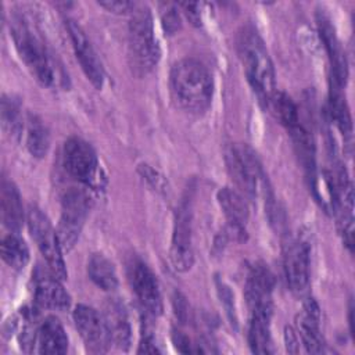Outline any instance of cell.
<instances>
[{
  "label": "cell",
  "instance_id": "obj_33",
  "mask_svg": "<svg viewBox=\"0 0 355 355\" xmlns=\"http://www.w3.org/2000/svg\"><path fill=\"white\" fill-rule=\"evenodd\" d=\"M137 352H146V354H155V352H159L154 336L150 334L147 330L143 333V337H141V341H140V344H139Z\"/></svg>",
  "mask_w": 355,
  "mask_h": 355
},
{
  "label": "cell",
  "instance_id": "obj_12",
  "mask_svg": "<svg viewBox=\"0 0 355 355\" xmlns=\"http://www.w3.org/2000/svg\"><path fill=\"white\" fill-rule=\"evenodd\" d=\"M65 26L82 71L94 87L101 89L104 85V68L89 37L86 36L82 26L73 19H67Z\"/></svg>",
  "mask_w": 355,
  "mask_h": 355
},
{
  "label": "cell",
  "instance_id": "obj_17",
  "mask_svg": "<svg viewBox=\"0 0 355 355\" xmlns=\"http://www.w3.org/2000/svg\"><path fill=\"white\" fill-rule=\"evenodd\" d=\"M35 301L39 306L53 311H67L71 297L62 287L58 277L50 270H39L35 276Z\"/></svg>",
  "mask_w": 355,
  "mask_h": 355
},
{
  "label": "cell",
  "instance_id": "obj_26",
  "mask_svg": "<svg viewBox=\"0 0 355 355\" xmlns=\"http://www.w3.org/2000/svg\"><path fill=\"white\" fill-rule=\"evenodd\" d=\"M1 258L10 268L21 270L29 262V248L17 233H11L1 241Z\"/></svg>",
  "mask_w": 355,
  "mask_h": 355
},
{
  "label": "cell",
  "instance_id": "obj_22",
  "mask_svg": "<svg viewBox=\"0 0 355 355\" xmlns=\"http://www.w3.org/2000/svg\"><path fill=\"white\" fill-rule=\"evenodd\" d=\"M270 318L268 313H251L248 326V344L255 354H270L272 337H270Z\"/></svg>",
  "mask_w": 355,
  "mask_h": 355
},
{
  "label": "cell",
  "instance_id": "obj_14",
  "mask_svg": "<svg viewBox=\"0 0 355 355\" xmlns=\"http://www.w3.org/2000/svg\"><path fill=\"white\" fill-rule=\"evenodd\" d=\"M316 21H318L319 35H320V39L326 49V53H327V57L330 61V67H331L330 80H333L337 85H340L341 87H344L347 83V78H348V62H347L345 51L337 37L336 29L331 25V21L329 19V17L323 12H319Z\"/></svg>",
  "mask_w": 355,
  "mask_h": 355
},
{
  "label": "cell",
  "instance_id": "obj_35",
  "mask_svg": "<svg viewBox=\"0 0 355 355\" xmlns=\"http://www.w3.org/2000/svg\"><path fill=\"white\" fill-rule=\"evenodd\" d=\"M179 6L184 8V12H186L187 18H189L191 22H194V24H198V22H200V12L197 11L198 4H196V3H182V4H179Z\"/></svg>",
  "mask_w": 355,
  "mask_h": 355
},
{
  "label": "cell",
  "instance_id": "obj_13",
  "mask_svg": "<svg viewBox=\"0 0 355 355\" xmlns=\"http://www.w3.org/2000/svg\"><path fill=\"white\" fill-rule=\"evenodd\" d=\"M273 276L263 263H255L250 268L244 284V297L250 313L272 315Z\"/></svg>",
  "mask_w": 355,
  "mask_h": 355
},
{
  "label": "cell",
  "instance_id": "obj_30",
  "mask_svg": "<svg viewBox=\"0 0 355 355\" xmlns=\"http://www.w3.org/2000/svg\"><path fill=\"white\" fill-rule=\"evenodd\" d=\"M218 291H219V295H220V301L223 302L225 308H226V312L232 320V323L236 324L237 319H236V309H234V302H233V294L230 293L229 287L225 286L223 283H218Z\"/></svg>",
  "mask_w": 355,
  "mask_h": 355
},
{
  "label": "cell",
  "instance_id": "obj_28",
  "mask_svg": "<svg viewBox=\"0 0 355 355\" xmlns=\"http://www.w3.org/2000/svg\"><path fill=\"white\" fill-rule=\"evenodd\" d=\"M1 125L3 129L12 137H19L25 128L21 107L12 97L3 96L1 98Z\"/></svg>",
  "mask_w": 355,
  "mask_h": 355
},
{
  "label": "cell",
  "instance_id": "obj_5",
  "mask_svg": "<svg viewBox=\"0 0 355 355\" xmlns=\"http://www.w3.org/2000/svg\"><path fill=\"white\" fill-rule=\"evenodd\" d=\"M129 51L133 64L141 72L151 71L159 60V46L154 33L153 15L147 6H136L128 26Z\"/></svg>",
  "mask_w": 355,
  "mask_h": 355
},
{
  "label": "cell",
  "instance_id": "obj_9",
  "mask_svg": "<svg viewBox=\"0 0 355 355\" xmlns=\"http://www.w3.org/2000/svg\"><path fill=\"white\" fill-rule=\"evenodd\" d=\"M128 280L141 308L151 316L161 315L164 306L159 284L150 266L139 258L132 259L128 265Z\"/></svg>",
  "mask_w": 355,
  "mask_h": 355
},
{
  "label": "cell",
  "instance_id": "obj_15",
  "mask_svg": "<svg viewBox=\"0 0 355 355\" xmlns=\"http://www.w3.org/2000/svg\"><path fill=\"white\" fill-rule=\"evenodd\" d=\"M287 284L295 294L306 291L309 284V245L302 240L291 241L284 252Z\"/></svg>",
  "mask_w": 355,
  "mask_h": 355
},
{
  "label": "cell",
  "instance_id": "obj_16",
  "mask_svg": "<svg viewBox=\"0 0 355 355\" xmlns=\"http://www.w3.org/2000/svg\"><path fill=\"white\" fill-rule=\"evenodd\" d=\"M297 331L306 352L320 354L324 351L320 333V309L313 298L305 301L301 313L297 316Z\"/></svg>",
  "mask_w": 355,
  "mask_h": 355
},
{
  "label": "cell",
  "instance_id": "obj_25",
  "mask_svg": "<svg viewBox=\"0 0 355 355\" xmlns=\"http://www.w3.org/2000/svg\"><path fill=\"white\" fill-rule=\"evenodd\" d=\"M330 114L343 136L349 139L352 135L351 112L343 94V87L333 80H330Z\"/></svg>",
  "mask_w": 355,
  "mask_h": 355
},
{
  "label": "cell",
  "instance_id": "obj_34",
  "mask_svg": "<svg viewBox=\"0 0 355 355\" xmlns=\"http://www.w3.org/2000/svg\"><path fill=\"white\" fill-rule=\"evenodd\" d=\"M173 343L176 344L178 349L180 352H191V347H190V341L186 336H183L180 331H175L173 333Z\"/></svg>",
  "mask_w": 355,
  "mask_h": 355
},
{
  "label": "cell",
  "instance_id": "obj_32",
  "mask_svg": "<svg viewBox=\"0 0 355 355\" xmlns=\"http://www.w3.org/2000/svg\"><path fill=\"white\" fill-rule=\"evenodd\" d=\"M140 171H141V175L154 186L157 187L158 190H164L165 187V180L161 175H158L157 171H154L153 168H150L148 165H141L140 166Z\"/></svg>",
  "mask_w": 355,
  "mask_h": 355
},
{
  "label": "cell",
  "instance_id": "obj_27",
  "mask_svg": "<svg viewBox=\"0 0 355 355\" xmlns=\"http://www.w3.org/2000/svg\"><path fill=\"white\" fill-rule=\"evenodd\" d=\"M273 110L277 119L290 130L300 125L298 107L294 100L284 92H275L266 103Z\"/></svg>",
  "mask_w": 355,
  "mask_h": 355
},
{
  "label": "cell",
  "instance_id": "obj_6",
  "mask_svg": "<svg viewBox=\"0 0 355 355\" xmlns=\"http://www.w3.org/2000/svg\"><path fill=\"white\" fill-rule=\"evenodd\" d=\"M26 222L39 251L47 262L49 270L60 280L67 279V268L61 250L62 245L50 219L39 208L31 207L26 214Z\"/></svg>",
  "mask_w": 355,
  "mask_h": 355
},
{
  "label": "cell",
  "instance_id": "obj_10",
  "mask_svg": "<svg viewBox=\"0 0 355 355\" xmlns=\"http://www.w3.org/2000/svg\"><path fill=\"white\" fill-rule=\"evenodd\" d=\"M73 322L85 345L90 352L101 354L112 344L104 315L94 308L79 304L73 311Z\"/></svg>",
  "mask_w": 355,
  "mask_h": 355
},
{
  "label": "cell",
  "instance_id": "obj_24",
  "mask_svg": "<svg viewBox=\"0 0 355 355\" xmlns=\"http://www.w3.org/2000/svg\"><path fill=\"white\" fill-rule=\"evenodd\" d=\"M90 280L104 291H114L118 287V276L110 259L103 254H93L87 262Z\"/></svg>",
  "mask_w": 355,
  "mask_h": 355
},
{
  "label": "cell",
  "instance_id": "obj_20",
  "mask_svg": "<svg viewBox=\"0 0 355 355\" xmlns=\"http://www.w3.org/2000/svg\"><path fill=\"white\" fill-rule=\"evenodd\" d=\"M104 319L107 322L111 341L121 349H128L130 345V323L126 309L118 300H110L105 305Z\"/></svg>",
  "mask_w": 355,
  "mask_h": 355
},
{
  "label": "cell",
  "instance_id": "obj_4",
  "mask_svg": "<svg viewBox=\"0 0 355 355\" xmlns=\"http://www.w3.org/2000/svg\"><path fill=\"white\" fill-rule=\"evenodd\" d=\"M226 165L233 182L245 196L255 198L262 193L266 200H270L265 172L251 147L230 144L226 150Z\"/></svg>",
  "mask_w": 355,
  "mask_h": 355
},
{
  "label": "cell",
  "instance_id": "obj_23",
  "mask_svg": "<svg viewBox=\"0 0 355 355\" xmlns=\"http://www.w3.org/2000/svg\"><path fill=\"white\" fill-rule=\"evenodd\" d=\"M25 143L29 153L36 158L46 157L50 147V133L40 116L29 114L25 123Z\"/></svg>",
  "mask_w": 355,
  "mask_h": 355
},
{
  "label": "cell",
  "instance_id": "obj_2",
  "mask_svg": "<svg viewBox=\"0 0 355 355\" xmlns=\"http://www.w3.org/2000/svg\"><path fill=\"white\" fill-rule=\"evenodd\" d=\"M11 36L15 49L31 69L32 75L43 86H55L60 82V69L37 32L22 15H14L11 21Z\"/></svg>",
  "mask_w": 355,
  "mask_h": 355
},
{
  "label": "cell",
  "instance_id": "obj_7",
  "mask_svg": "<svg viewBox=\"0 0 355 355\" xmlns=\"http://www.w3.org/2000/svg\"><path fill=\"white\" fill-rule=\"evenodd\" d=\"M92 207V198L80 189H68L61 198V216L58 222V237L62 248L71 250L82 232Z\"/></svg>",
  "mask_w": 355,
  "mask_h": 355
},
{
  "label": "cell",
  "instance_id": "obj_29",
  "mask_svg": "<svg viewBox=\"0 0 355 355\" xmlns=\"http://www.w3.org/2000/svg\"><path fill=\"white\" fill-rule=\"evenodd\" d=\"M98 4L114 14H128V12L130 14L137 6L133 1H125V0H105V1H98Z\"/></svg>",
  "mask_w": 355,
  "mask_h": 355
},
{
  "label": "cell",
  "instance_id": "obj_8",
  "mask_svg": "<svg viewBox=\"0 0 355 355\" xmlns=\"http://www.w3.org/2000/svg\"><path fill=\"white\" fill-rule=\"evenodd\" d=\"M62 164L65 171L87 186H96L100 179L98 158L94 148L80 137H69L62 150Z\"/></svg>",
  "mask_w": 355,
  "mask_h": 355
},
{
  "label": "cell",
  "instance_id": "obj_19",
  "mask_svg": "<svg viewBox=\"0 0 355 355\" xmlns=\"http://www.w3.org/2000/svg\"><path fill=\"white\" fill-rule=\"evenodd\" d=\"M218 202L226 216L229 229L233 233L243 236L244 226L248 219V205L244 197L233 189L223 187L218 191Z\"/></svg>",
  "mask_w": 355,
  "mask_h": 355
},
{
  "label": "cell",
  "instance_id": "obj_21",
  "mask_svg": "<svg viewBox=\"0 0 355 355\" xmlns=\"http://www.w3.org/2000/svg\"><path fill=\"white\" fill-rule=\"evenodd\" d=\"M0 205H1V220L11 233H17L24 223V208L21 196L15 184L7 179L1 182L0 190Z\"/></svg>",
  "mask_w": 355,
  "mask_h": 355
},
{
  "label": "cell",
  "instance_id": "obj_11",
  "mask_svg": "<svg viewBox=\"0 0 355 355\" xmlns=\"http://www.w3.org/2000/svg\"><path fill=\"white\" fill-rule=\"evenodd\" d=\"M193 229H191V208L187 201H183L176 212L173 234L171 241V262L178 272H187L194 262L193 252Z\"/></svg>",
  "mask_w": 355,
  "mask_h": 355
},
{
  "label": "cell",
  "instance_id": "obj_3",
  "mask_svg": "<svg viewBox=\"0 0 355 355\" xmlns=\"http://www.w3.org/2000/svg\"><path fill=\"white\" fill-rule=\"evenodd\" d=\"M237 53L245 75L262 100L268 103L275 89V69L266 46L252 26H244L237 37Z\"/></svg>",
  "mask_w": 355,
  "mask_h": 355
},
{
  "label": "cell",
  "instance_id": "obj_31",
  "mask_svg": "<svg viewBox=\"0 0 355 355\" xmlns=\"http://www.w3.org/2000/svg\"><path fill=\"white\" fill-rule=\"evenodd\" d=\"M162 22H164V28L168 33H173L180 28L179 14L175 7H169L168 11H165L162 14Z\"/></svg>",
  "mask_w": 355,
  "mask_h": 355
},
{
  "label": "cell",
  "instance_id": "obj_18",
  "mask_svg": "<svg viewBox=\"0 0 355 355\" xmlns=\"http://www.w3.org/2000/svg\"><path fill=\"white\" fill-rule=\"evenodd\" d=\"M35 341L40 354H64L68 349V336L55 316H47L36 329Z\"/></svg>",
  "mask_w": 355,
  "mask_h": 355
},
{
  "label": "cell",
  "instance_id": "obj_1",
  "mask_svg": "<svg viewBox=\"0 0 355 355\" xmlns=\"http://www.w3.org/2000/svg\"><path fill=\"white\" fill-rule=\"evenodd\" d=\"M171 92L176 104L189 114L208 110L214 96V82L207 67L196 58H182L171 69Z\"/></svg>",
  "mask_w": 355,
  "mask_h": 355
}]
</instances>
